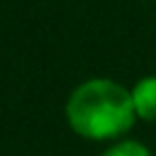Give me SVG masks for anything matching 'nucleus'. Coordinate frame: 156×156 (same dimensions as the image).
<instances>
[{"mask_svg": "<svg viewBox=\"0 0 156 156\" xmlns=\"http://www.w3.org/2000/svg\"><path fill=\"white\" fill-rule=\"evenodd\" d=\"M129 90H132L136 119L139 122H156V73L141 76L134 85H129Z\"/></svg>", "mask_w": 156, "mask_h": 156, "instance_id": "f03ea898", "label": "nucleus"}, {"mask_svg": "<svg viewBox=\"0 0 156 156\" xmlns=\"http://www.w3.org/2000/svg\"><path fill=\"white\" fill-rule=\"evenodd\" d=\"M100 156H154V151L134 136H122V139H115V141L105 144Z\"/></svg>", "mask_w": 156, "mask_h": 156, "instance_id": "7ed1b4c3", "label": "nucleus"}, {"mask_svg": "<svg viewBox=\"0 0 156 156\" xmlns=\"http://www.w3.org/2000/svg\"><path fill=\"white\" fill-rule=\"evenodd\" d=\"M63 117L76 136L95 144H110L115 139L129 136L139 122L132 90L124 83L105 76L80 80L66 98Z\"/></svg>", "mask_w": 156, "mask_h": 156, "instance_id": "f257e3e1", "label": "nucleus"}]
</instances>
